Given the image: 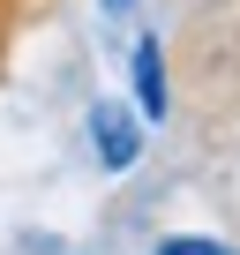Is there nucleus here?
Masks as SVG:
<instances>
[{
	"label": "nucleus",
	"instance_id": "f257e3e1",
	"mask_svg": "<svg viewBox=\"0 0 240 255\" xmlns=\"http://www.w3.org/2000/svg\"><path fill=\"white\" fill-rule=\"evenodd\" d=\"M90 143H98V165H105V173H128L135 150H143L135 113H128V105H98V113H90Z\"/></svg>",
	"mask_w": 240,
	"mask_h": 255
},
{
	"label": "nucleus",
	"instance_id": "f03ea898",
	"mask_svg": "<svg viewBox=\"0 0 240 255\" xmlns=\"http://www.w3.org/2000/svg\"><path fill=\"white\" fill-rule=\"evenodd\" d=\"M135 113L165 120V53H158V38H135Z\"/></svg>",
	"mask_w": 240,
	"mask_h": 255
},
{
	"label": "nucleus",
	"instance_id": "7ed1b4c3",
	"mask_svg": "<svg viewBox=\"0 0 240 255\" xmlns=\"http://www.w3.org/2000/svg\"><path fill=\"white\" fill-rule=\"evenodd\" d=\"M150 255H233V248H218V240H203V233H173V240H158Z\"/></svg>",
	"mask_w": 240,
	"mask_h": 255
},
{
	"label": "nucleus",
	"instance_id": "20e7f679",
	"mask_svg": "<svg viewBox=\"0 0 240 255\" xmlns=\"http://www.w3.org/2000/svg\"><path fill=\"white\" fill-rule=\"evenodd\" d=\"M23 15V0H0V45H8V23Z\"/></svg>",
	"mask_w": 240,
	"mask_h": 255
}]
</instances>
